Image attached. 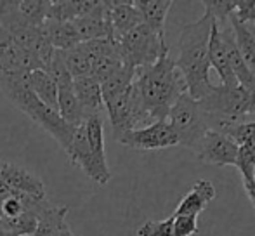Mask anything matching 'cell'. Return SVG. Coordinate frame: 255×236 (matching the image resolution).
Wrapping results in <instances>:
<instances>
[{"label": "cell", "instance_id": "cell-16", "mask_svg": "<svg viewBox=\"0 0 255 236\" xmlns=\"http://www.w3.org/2000/svg\"><path fill=\"white\" fill-rule=\"evenodd\" d=\"M104 14H106V9H104V0H101L89 14L71 21L78 38H80V44L108 38L106 16H104Z\"/></svg>", "mask_w": 255, "mask_h": 236}, {"label": "cell", "instance_id": "cell-2", "mask_svg": "<svg viewBox=\"0 0 255 236\" xmlns=\"http://www.w3.org/2000/svg\"><path fill=\"white\" fill-rule=\"evenodd\" d=\"M134 87L146 115L153 121L167 120L174 103L186 92V84L170 54L135 71Z\"/></svg>", "mask_w": 255, "mask_h": 236}, {"label": "cell", "instance_id": "cell-38", "mask_svg": "<svg viewBox=\"0 0 255 236\" xmlns=\"http://www.w3.org/2000/svg\"><path fill=\"white\" fill-rule=\"evenodd\" d=\"M254 184H255V167H254Z\"/></svg>", "mask_w": 255, "mask_h": 236}, {"label": "cell", "instance_id": "cell-18", "mask_svg": "<svg viewBox=\"0 0 255 236\" xmlns=\"http://www.w3.org/2000/svg\"><path fill=\"white\" fill-rule=\"evenodd\" d=\"M172 0H134L135 9L141 14V19L156 35L165 38V19L172 9Z\"/></svg>", "mask_w": 255, "mask_h": 236}, {"label": "cell", "instance_id": "cell-22", "mask_svg": "<svg viewBox=\"0 0 255 236\" xmlns=\"http://www.w3.org/2000/svg\"><path fill=\"white\" fill-rule=\"evenodd\" d=\"M229 26L233 30V37H235L236 47H238L240 54H242L245 64L249 70L255 75V35L254 28L250 24L240 23L238 19L229 16Z\"/></svg>", "mask_w": 255, "mask_h": 236}, {"label": "cell", "instance_id": "cell-34", "mask_svg": "<svg viewBox=\"0 0 255 236\" xmlns=\"http://www.w3.org/2000/svg\"><path fill=\"white\" fill-rule=\"evenodd\" d=\"M24 195H16L9 196L2 202V217H16L19 214L24 212V203H23Z\"/></svg>", "mask_w": 255, "mask_h": 236}, {"label": "cell", "instance_id": "cell-37", "mask_svg": "<svg viewBox=\"0 0 255 236\" xmlns=\"http://www.w3.org/2000/svg\"><path fill=\"white\" fill-rule=\"evenodd\" d=\"M0 219H2V202H0Z\"/></svg>", "mask_w": 255, "mask_h": 236}, {"label": "cell", "instance_id": "cell-33", "mask_svg": "<svg viewBox=\"0 0 255 236\" xmlns=\"http://www.w3.org/2000/svg\"><path fill=\"white\" fill-rule=\"evenodd\" d=\"M231 17L238 19L240 23L250 24L255 21V0H235V10Z\"/></svg>", "mask_w": 255, "mask_h": 236}, {"label": "cell", "instance_id": "cell-14", "mask_svg": "<svg viewBox=\"0 0 255 236\" xmlns=\"http://www.w3.org/2000/svg\"><path fill=\"white\" fill-rule=\"evenodd\" d=\"M208 61H210V66L217 71L222 85H228V87H236L238 85V80H236V77L231 71V66H229L224 42H222L221 28H219V23L215 19L214 24H212L210 42H208Z\"/></svg>", "mask_w": 255, "mask_h": 236}, {"label": "cell", "instance_id": "cell-9", "mask_svg": "<svg viewBox=\"0 0 255 236\" xmlns=\"http://www.w3.org/2000/svg\"><path fill=\"white\" fill-rule=\"evenodd\" d=\"M196 156L200 162L208 163V165L228 167L236 165V156H238V144L233 141L224 132L212 130L208 128L207 134L203 135Z\"/></svg>", "mask_w": 255, "mask_h": 236}, {"label": "cell", "instance_id": "cell-39", "mask_svg": "<svg viewBox=\"0 0 255 236\" xmlns=\"http://www.w3.org/2000/svg\"><path fill=\"white\" fill-rule=\"evenodd\" d=\"M254 35H255V30H254Z\"/></svg>", "mask_w": 255, "mask_h": 236}, {"label": "cell", "instance_id": "cell-4", "mask_svg": "<svg viewBox=\"0 0 255 236\" xmlns=\"http://www.w3.org/2000/svg\"><path fill=\"white\" fill-rule=\"evenodd\" d=\"M198 105L207 115L208 127L214 123L217 128L212 130L222 132L233 125L243 123L247 117H255V89L214 85Z\"/></svg>", "mask_w": 255, "mask_h": 236}, {"label": "cell", "instance_id": "cell-13", "mask_svg": "<svg viewBox=\"0 0 255 236\" xmlns=\"http://www.w3.org/2000/svg\"><path fill=\"white\" fill-rule=\"evenodd\" d=\"M0 177L3 184L16 195H24L35 200L45 198V184L42 179L30 174L23 167L12 165V163L0 162Z\"/></svg>", "mask_w": 255, "mask_h": 236}, {"label": "cell", "instance_id": "cell-17", "mask_svg": "<svg viewBox=\"0 0 255 236\" xmlns=\"http://www.w3.org/2000/svg\"><path fill=\"white\" fill-rule=\"evenodd\" d=\"M73 92L77 96L80 106L84 108V112L89 117L101 113V110L104 108L103 96H101V84L92 75L73 78Z\"/></svg>", "mask_w": 255, "mask_h": 236}, {"label": "cell", "instance_id": "cell-32", "mask_svg": "<svg viewBox=\"0 0 255 236\" xmlns=\"http://www.w3.org/2000/svg\"><path fill=\"white\" fill-rule=\"evenodd\" d=\"M196 233H198V217L174 216V236H193Z\"/></svg>", "mask_w": 255, "mask_h": 236}, {"label": "cell", "instance_id": "cell-3", "mask_svg": "<svg viewBox=\"0 0 255 236\" xmlns=\"http://www.w3.org/2000/svg\"><path fill=\"white\" fill-rule=\"evenodd\" d=\"M0 89L16 108L26 113L44 130H47L59 142L61 148H68L71 137H73L75 127L68 125L56 110L38 101L37 96L28 89L26 73H0Z\"/></svg>", "mask_w": 255, "mask_h": 236}, {"label": "cell", "instance_id": "cell-29", "mask_svg": "<svg viewBox=\"0 0 255 236\" xmlns=\"http://www.w3.org/2000/svg\"><path fill=\"white\" fill-rule=\"evenodd\" d=\"M226 135L233 139L238 146H249L255 149V121H243L222 130Z\"/></svg>", "mask_w": 255, "mask_h": 236}, {"label": "cell", "instance_id": "cell-25", "mask_svg": "<svg viewBox=\"0 0 255 236\" xmlns=\"http://www.w3.org/2000/svg\"><path fill=\"white\" fill-rule=\"evenodd\" d=\"M38 219L35 214L24 210L23 214L16 217H2L0 219V228L10 236H31L37 230Z\"/></svg>", "mask_w": 255, "mask_h": 236}, {"label": "cell", "instance_id": "cell-19", "mask_svg": "<svg viewBox=\"0 0 255 236\" xmlns=\"http://www.w3.org/2000/svg\"><path fill=\"white\" fill-rule=\"evenodd\" d=\"M57 113L71 127H78L89 118L73 92V82L57 85Z\"/></svg>", "mask_w": 255, "mask_h": 236}, {"label": "cell", "instance_id": "cell-10", "mask_svg": "<svg viewBox=\"0 0 255 236\" xmlns=\"http://www.w3.org/2000/svg\"><path fill=\"white\" fill-rule=\"evenodd\" d=\"M106 9V28L108 40L117 44L122 37L132 31L135 26L142 23L141 14L135 9L134 2H124V0H104Z\"/></svg>", "mask_w": 255, "mask_h": 236}, {"label": "cell", "instance_id": "cell-11", "mask_svg": "<svg viewBox=\"0 0 255 236\" xmlns=\"http://www.w3.org/2000/svg\"><path fill=\"white\" fill-rule=\"evenodd\" d=\"M44 70L30 51L17 45L5 30L0 28V73H30Z\"/></svg>", "mask_w": 255, "mask_h": 236}, {"label": "cell", "instance_id": "cell-31", "mask_svg": "<svg viewBox=\"0 0 255 236\" xmlns=\"http://www.w3.org/2000/svg\"><path fill=\"white\" fill-rule=\"evenodd\" d=\"M137 236H174V216L165 221H148L139 228Z\"/></svg>", "mask_w": 255, "mask_h": 236}, {"label": "cell", "instance_id": "cell-21", "mask_svg": "<svg viewBox=\"0 0 255 236\" xmlns=\"http://www.w3.org/2000/svg\"><path fill=\"white\" fill-rule=\"evenodd\" d=\"M28 89L37 96L38 101L57 112V85L45 70H35L26 73Z\"/></svg>", "mask_w": 255, "mask_h": 236}, {"label": "cell", "instance_id": "cell-30", "mask_svg": "<svg viewBox=\"0 0 255 236\" xmlns=\"http://www.w3.org/2000/svg\"><path fill=\"white\" fill-rule=\"evenodd\" d=\"M243 177V184H254V167H255V149L249 146H238L236 165Z\"/></svg>", "mask_w": 255, "mask_h": 236}, {"label": "cell", "instance_id": "cell-23", "mask_svg": "<svg viewBox=\"0 0 255 236\" xmlns=\"http://www.w3.org/2000/svg\"><path fill=\"white\" fill-rule=\"evenodd\" d=\"M42 30L47 35L49 42L56 51H68L80 44V38H78L71 21L70 23H54V21L45 19Z\"/></svg>", "mask_w": 255, "mask_h": 236}, {"label": "cell", "instance_id": "cell-8", "mask_svg": "<svg viewBox=\"0 0 255 236\" xmlns=\"http://www.w3.org/2000/svg\"><path fill=\"white\" fill-rule=\"evenodd\" d=\"M117 141L122 146H127L132 149H141V151H151V149H165L177 146V135L174 134L172 127L167 120L153 121L142 128H134L125 134L118 135Z\"/></svg>", "mask_w": 255, "mask_h": 236}, {"label": "cell", "instance_id": "cell-5", "mask_svg": "<svg viewBox=\"0 0 255 236\" xmlns=\"http://www.w3.org/2000/svg\"><path fill=\"white\" fill-rule=\"evenodd\" d=\"M117 47L124 66L132 68L135 71L151 66L160 58L170 54L165 38L154 33L144 23L128 31L125 37H122L117 42Z\"/></svg>", "mask_w": 255, "mask_h": 236}, {"label": "cell", "instance_id": "cell-24", "mask_svg": "<svg viewBox=\"0 0 255 236\" xmlns=\"http://www.w3.org/2000/svg\"><path fill=\"white\" fill-rule=\"evenodd\" d=\"M135 78V70L124 66L122 70H118L117 73H113L110 78H106L101 82V96H103V105L108 101H111L113 98H117L118 94H122L124 91H127L132 85Z\"/></svg>", "mask_w": 255, "mask_h": 236}, {"label": "cell", "instance_id": "cell-28", "mask_svg": "<svg viewBox=\"0 0 255 236\" xmlns=\"http://www.w3.org/2000/svg\"><path fill=\"white\" fill-rule=\"evenodd\" d=\"M51 0H17V9L21 16L31 24L40 28L44 21L47 19Z\"/></svg>", "mask_w": 255, "mask_h": 236}, {"label": "cell", "instance_id": "cell-7", "mask_svg": "<svg viewBox=\"0 0 255 236\" xmlns=\"http://www.w3.org/2000/svg\"><path fill=\"white\" fill-rule=\"evenodd\" d=\"M104 108H106L108 117H110L115 139H117L118 135L125 134V132L137 128L139 123L149 121V117L146 115L144 108H142L141 101H139L134 82H132V85L127 91L118 94L117 98H113L111 101L104 103Z\"/></svg>", "mask_w": 255, "mask_h": 236}, {"label": "cell", "instance_id": "cell-12", "mask_svg": "<svg viewBox=\"0 0 255 236\" xmlns=\"http://www.w3.org/2000/svg\"><path fill=\"white\" fill-rule=\"evenodd\" d=\"M85 135H87L89 149H91L92 163H94V182L108 184L111 179L110 167L106 162V149H104V120L101 113L91 115L84 121Z\"/></svg>", "mask_w": 255, "mask_h": 236}, {"label": "cell", "instance_id": "cell-6", "mask_svg": "<svg viewBox=\"0 0 255 236\" xmlns=\"http://www.w3.org/2000/svg\"><path fill=\"white\" fill-rule=\"evenodd\" d=\"M167 121L174 130V134L177 135L179 144L186 146L195 153L202 142L203 135L210 128L207 115L200 108L198 101H195L188 92L181 94V98L174 103V106L168 112Z\"/></svg>", "mask_w": 255, "mask_h": 236}, {"label": "cell", "instance_id": "cell-27", "mask_svg": "<svg viewBox=\"0 0 255 236\" xmlns=\"http://www.w3.org/2000/svg\"><path fill=\"white\" fill-rule=\"evenodd\" d=\"M122 68H124V63H122L120 54H118V47H115L113 51L108 52V54L98 56V58L92 59L91 75L101 84V82L110 78L113 73H117L118 70H122Z\"/></svg>", "mask_w": 255, "mask_h": 236}, {"label": "cell", "instance_id": "cell-1", "mask_svg": "<svg viewBox=\"0 0 255 236\" xmlns=\"http://www.w3.org/2000/svg\"><path fill=\"white\" fill-rule=\"evenodd\" d=\"M214 24V16L205 9L203 16L186 24L177 42L175 68L186 84V92L195 101H202L207 92L214 87L210 82V61H208V42Z\"/></svg>", "mask_w": 255, "mask_h": 236}, {"label": "cell", "instance_id": "cell-36", "mask_svg": "<svg viewBox=\"0 0 255 236\" xmlns=\"http://www.w3.org/2000/svg\"><path fill=\"white\" fill-rule=\"evenodd\" d=\"M243 188H245V191H247V195H249L252 205L255 207V184H243Z\"/></svg>", "mask_w": 255, "mask_h": 236}, {"label": "cell", "instance_id": "cell-15", "mask_svg": "<svg viewBox=\"0 0 255 236\" xmlns=\"http://www.w3.org/2000/svg\"><path fill=\"white\" fill-rule=\"evenodd\" d=\"M217 196L215 186L208 179H198L193 184V189L181 200V203L175 209L174 216H196L203 212L208 203Z\"/></svg>", "mask_w": 255, "mask_h": 236}, {"label": "cell", "instance_id": "cell-20", "mask_svg": "<svg viewBox=\"0 0 255 236\" xmlns=\"http://www.w3.org/2000/svg\"><path fill=\"white\" fill-rule=\"evenodd\" d=\"M99 0H59V2H51L49 7L47 19L54 23H70L78 17L89 14Z\"/></svg>", "mask_w": 255, "mask_h": 236}, {"label": "cell", "instance_id": "cell-26", "mask_svg": "<svg viewBox=\"0 0 255 236\" xmlns=\"http://www.w3.org/2000/svg\"><path fill=\"white\" fill-rule=\"evenodd\" d=\"M61 56H63V61L66 64V70L70 71L71 78L91 75V58L80 44L77 47L68 49V51H61Z\"/></svg>", "mask_w": 255, "mask_h": 236}, {"label": "cell", "instance_id": "cell-35", "mask_svg": "<svg viewBox=\"0 0 255 236\" xmlns=\"http://www.w3.org/2000/svg\"><path fill=\"white\" fill-rule=\"evenodd\" d=\"M9 196H16V193H12L9 188H7L5 184H3L2 177H0V202H3L5 198H9Z\"/></svg>", "mask_w": 255, "mask_h": 236}]
</instances>
